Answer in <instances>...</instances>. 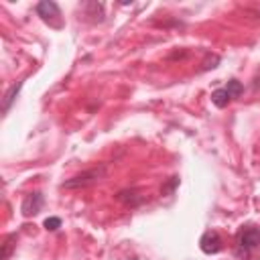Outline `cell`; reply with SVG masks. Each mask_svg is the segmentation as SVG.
Here are the masks:
<instances>
[{"label":"cell","mask_w":260,"mask_h":260,"mask_svg":"<svg viewBox=\"0 0 260 260\" xmlns=\"http://www.w3.org/2000/svg\"><path fill=\"white\" fill-rule=\"evenodd\" d=\"M236 244H238V254H248L260 244V230L256 225L242 228L236 236Z\"/></svg>","instance_id":"1"},{"label":"cell","mask_w":260,"mask_h":260,"mask_svg":"<svg viewBox=\"0 0 260 260\" xmlns=\"http://www.w3.org/2000/svg\"><path fill=\"white\" fill-rule=\"evenodd\" d=\"M104 167H100V169H91V171H85V173H81V175H75V177H71L69 181H65L63 183V187L65 189H79V187H87V185H91V183H95V181H100L102 177H104Z\"/></svg>","instance_id":"2"},{"label":"cell","mask_w":260,"mask_h":260,"mask_svg":"<svg viewBox=\"0 0 260 260\" xmlns=\"http://www.w3.org/2000/svg\"><path fill=\"white\" fill-rule=\"evenodd\" d=\"M37 14L45 20V22H49L51 26H61L63 22H61V10H59V6L55 4V2H51V0H43V2H39L37 4Z\"/></svg>","instance_id":"3"},{"label":"cell","mask_w":260,"mask_h":260,"mask_svg":"<svg viewBox=\"0 0 260 260\" xmlns=\"http://www.w3.org/2000/svg\"><path fill=\"white\" fill-rule=\"evenodd\" d=\"M43 203H45V199H43V195H41L39 191H35V193H28V195L24 197L22 205H20V211H22V215H24V217L37 215V213L43 209Z\"/></svg>","instance_id":"4"},{"label":"cell","mask_w":260,"mask_h":260,"mask_svg":"<svg viewBox=\"0 0 260 260\" xmlns=\"http://www.w3.org/2000/svg\"><path fill=\"white\" fill-rule=\"evenodd\" d=\"M199 248H201L203 254H217L221 250V238H219V234L213 232V230L205 232L201 236V240H199Z\"/></svg>","instance_id":"5"},{"label":"cell","mask_w":260,"mask_h":260,"mask_svg":"<svg viewBox=\"0 0 260 260\" xmlns=\"http://www.w3.org/2000/svg\"><path fill=\"white\" fill-rule=\"evenodd\" d=\"M230 93L225 91V87H221V89H215L213 93H211V102L217 106V108H225L228 104H230Z\"/></svg>","instance_id":"6"},{"label":"cell","mask_w":260,"mask_h":260,"mask_svg":"<svg viewBox=\"0 0 260 260\" xmlns=\"http://www.w3.org/2000/svg\"><path fill=\"white\" fill-rule=\"evenodd\" d=\"M22 87V81H18L16 85H12L8 91H6V95H4V102H2V110L4 112H8V108H10V104L14 102V98H16V93H18V89Z\"/></svg>","instance_id":"7"},{"label":"cell","mask_w":260,"mask_h":260,"mask_svg":"<svg viewBox=\"0 0 260 260\" xmlns=\"http://www.w3.org/2000/svg\"><path fill=\"white\" fill-rule=\"evenodd\" d=\"M225 91L230 93V98H238V95L242 93V83H240L238 79H230V81H228Z\"/></svg>","instance_id":"8"},{"label":"cell","mask_w":260,"mask_h":260,"mask_svg":"<svg viewBox=\"0 0 260 260\" xmlns=\"http://www.w3.org/2000/svg\"><path fill=\"white\" fill-rule=\"evenodd\" d=\"M14 242H16V236H14V234L6 238V242H4V250H2V260H8V256H10V252H12Z\"/></svg>","instance_id":"9"},{"label":"cell","mask_w":260,"mask_h":260,"mask_svg":"<svg viewBox=\"0 0 260 260\" xmlns=\"http://www.w3.org/2000/svg\"><path fill=\"white\" fill-rule=\"evenodd\" d=\"M217 63H219V57H217V55H211V57H207V59L201 63V69H203V71L213 69V67H217Z\"/></svg>","instance_id":"10"},{"label":"cell","mask_w":260,"mask_h":260,"mask_svg":"<svg viewBox=\"0 0 260 260\" xmlns=\"http://www.w3.org/2000/svg\"><path fill=\"white\" fill-rule=\"evenodd\" d=\"M45 228H47L49 232H55L57 228H61V219H59V217H47V219H45Z\"/></svg>","instance_id":"11"}]
</instances>
